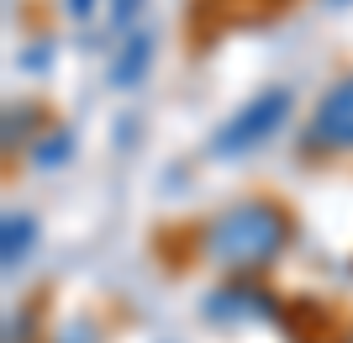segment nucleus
I'll return each instance as SVG.
<instances>
[{
  "label": "nucleus",
  "mask_w": 353,
  "mask_h": 343,
  "mask_svg": "<svg viewBox=\"0 0 353 343\" xmlns=\"http://www.w3.org/2000/svg\"><path fill=\"white\" fill-rule=\"evenodd\" d=\"M201 259L216 264L227 280H259L264 269L280 264V254L290 248V211L269 195H243L232 206H221L201 238H195Z\"/></svg>",
  "instance_id": "nucleus-1"
},
{
  "label": "nucleus",
  "mask_w": 353,
  "mask_h": 343,
  "mask_svg": "<svg viewBox=\"0 0 353 343\" xmlns=\"http://www.w3.org/2000/svg\"><path fill=\"white\" fill-rule=\"evenodd\" d=\"M290 111H295V90H290V85H269V90H259L253 101H243L232 117L216 127V137H211V153H216V159H243V153L264 148L269 137H274L285 121H290Z\"/></svg>",
  "instance_id": "nucleus-2"
},
{
  "label": "nucleus",
  "mask_w": 353,
  "mask_h": 343,
  "mask_svg": "<svg viewBox=\"0 0 353 343\" xmlns=\"http://www.w3.org/2000/svg\"><path fill=\"white\" fill-rule=\"evenodd\" d=\"M201 317H206V322H216V328L274 322V317H280V296H274L264 280H221L216 291L201 301Z\"/></svg>",
  "instance_id": "nucleus-3"
},
{
  "label": "nucleus",
  "mask_w": 353,
  "mask_h": 343,
  "mask_svg": "<svg viewBox=\"0 0 353 343\" xmlns=\"http://www.w3.org/2000/svg\"><path fill=\"white\" fill-rule=\"evenodd\" d=\"M306 148L316 153H353V75L332 79L306 121Z\"/></svg>",
  "instance_id": "nucleus-4"
},
{
  "label": "nucleus",
  "mask_w": 353,
  "mask_h": 343,
  "mask_svg": "<svg viewBox=\"0 0 353 343\" xmlns=\"http://www.w3.org/2000/svg\"><path fill=\"white\" fill-rule=\"evenodd\" d=\"M148 69H153V32H127L121 37V48L111 53V63H105V79L117 90H132V85H143L148 79Z\"/></svg>",
  "instance_id": "nucleus-5"
},
{
  "label": "nucleus",
  "mask_w": 353,
  "mask_h": 343,
  "mask_svg": "<svg viewBox=\"0 0 353 343\" xmlns=\"http://www.w3.org/2000/svg\"><path fill=\"white\" fill-rule=\"evenodd\" d=\"M32 248H37V217L21 211V206H11L6 217H0V264H6V269H21Z\"/></svg>",
  "instance_id": "nucleus-6"
},
{
  "label": "nucleus",
  "mask_w": 353,
  "mask_h": 343,
  "mask_svg": "<svg viewBox=\"0 0 353 343\" xmlns=\"http://www.w3.org/2000/svg\"><path fill=\"white\" fill-rule=\"evenodd\" d=\"M74 159V127H48L37 143H32V164L37 169H59Z\"/></svg>",
  "instance_id": "nucleus-7"
},
{
  "label": "nucleus",
  "mask_w": 353,
  "mask_h": 343,
  "mask_svg": "<svg viewBox=\"0 0 353 343\" xmlns=\"http://www.w3.org/2000/svg\"><path fill=\"white\" fill-rule=\"evenodd\" d=\"M37 121H43V106H32V101L6 106V153H16L21 143H37V137H43V133H32Z\"/></svg>",
  "instance_id": "nucleus-8"
},
{
  "label": "nucleus",
  "mask_w": 353,
  "mask_h": 343,
  "mask_svg": "<svg viewBox=\"0 0 353 343\" xmlns=\"http://www.w3.org/2000/svg\"><path fill=\"white\" fill-rule=\"evenodd\" d=\"M6 343H37V306H11L6 312Z\"/></svg>",
  "instance_id": "nucleus-9"
},
{
  "label": "nucleus",
  "mask_w": 353,
  "mask_h": 343,
  "mask_svg": "<svg viewBox=\"0 0 353 343\" xmlns=\"http://www.w3.org/2000/svg\"><path fill=\"white\" fill-rule=\"evenodd\" d=\"M105 6H111V11H105V32H111V37H127V32H137L132 21H137V11H143L148 0H105Z\"/></svg>",
  "instance_id": "nucleus-10"
},
{
  "label": "nucleus",
  "mask_w": 353,
  "mask_h": 343,
  "mask_svg": "<svg viewBox=\"0 0 353 343\" xmlns=\"http://www.w3.org/2000/svg\"><path fill=\"white\" fill-rule=\"evenodd\" d=\"M59 343H101V322L95 317H69L59 328Z\"/></svg>",
  "instance_id": "nucleus-11"
},
{
  "label": "nucleus",
  "mask_w": 353,
  "mask_h": 343,
  "mask_svg": "<svg viewBox=\"0 0 353 343\" xmlns=\"http://www.w3.org/2000/svg\"><path fill=\"white\" fill-rule=\"evenodd\" d=\"M48 59H53V53H48V43H32V53H21V69H32V75H37V69H48Z\"/></svg>",
  "instance_id": "nucleus-12"
},
{
  "label": "nucleus",
  "mask_w": 353,
  "mask_h": 343,
  "mask_svg": "<svg viewBox=\"0 0 353 343\" xmlns=\"http://www.w3.org/2000/svg\"><path fill=\"white\" fill-rule=\"evenodd\" d=\"M101 0H63V11L74 16V21H90V11H95Z\"/></svg>",
  "instance_id": "nucleus-13"
},
{
  "label": "nucleus",
  "mask_w": 353,
  "mask_h": 343,
  "mask_svg": "<svg viewBox=\"0 0 353 343\" xmlns=\"http://www.w3.org/2000/svg\"><path fill=\"white\" fill-rule=\"evenodd\" d=\"M327 6H338V11H343V6H353V0H327Z\"/></svg>",
  "instance_id": "nucleus-14"
},
{
  "label": "nucleus",
  "mask_w": 353,
  "mask_h": 343,
  "mask_svg": "<svg viewBox=\"0 0 353 343\" xmlns=\"http://www.w3.org/2000/svg\"><path fill=\"white\" fill-rule=\"evenodd\" d=\"M348 343H353V333H348Z\"/></svg>",
  "instance_id": "nucleus-15"
}]
</instances>
